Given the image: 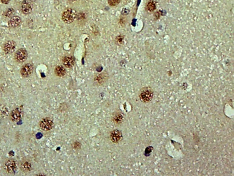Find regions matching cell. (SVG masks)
Returning a JSON list of instances; mask_svg holds the SVG:
<instances>
[{"mask_svg": "<svg viewBox=\"0 0 234 176\" xmlns=\"http://www.w3.org/2000/svg\"><path fill=\"white\" fill-rule=\"evenodd\" d=\"M123 39H124V37L123 36H119L116 38L115 42L118 45H122L123 43Z\"/></svg>", "mask_w": 234, "mask_h": 176, "instance_id": "d6986e66", "label": "cell"}, {"mask_svg": "<svg viewBox=\"0 0 234 176\" xmlns=\"http://www.w3.org/2000/svg\"><path fill=\"white\" fill-rule=\"evenodd\" d=\"M21 19L18 16H14L11 18L9 21V25L13 28H16L19 26L21 23Z\"/></svg>", "mask_w": 234, "mask_h": 176, "instance_id": "5bb4252c", "label": "cell"}, {"mask_svg": "<svg viewBox=\"0 0 234 176\" xmlns=\"http://www.w3.org/2000/svg\"><path fill=\"white\" fill-rule=\"evenodd\" d=\"M16 47V43L13 40H9L4 45L3 50L6 54H11L15 50Z\"/></svg>", "mask_w": 234, "mask_h": 176, "instance_id": "9c48e42d", "label": "cell"}, {"mask_svg": "<svg viewBox=\"0 0 234 176\" xmlns=\"http://www.w3.org/2000/svg\"><path fill=\"white\" fill-rule=\"evenodd\" d=\"M21 168L22 170L24 172H29L31 170V164L29 161H24L23 162V163L21 165Z\"/></svg>", "mask_w": 234, "mask_h": 176, "instance_id": "e0dca14e", "label": "cell"}, {"mask_svg": "<svg viewBox=\"0 0 234 176\" xmlns=\"http://www.w3.org/2000/svg\"><path fill=\"white\" fill-rule=\"evenodd\" d=\"M77 16V12L75 10L68 8L63 11L62 14V20L66 24H70L74 22Z\"/></svg>", "mask_w": 234, "mask_h": 176, "instance_id": "7a4b0ae2", "label": "cell"}, {"mask_svg": "<svg viewBox=\"0 0 234 176\" xmlns=\"http://www.w3.org/2000/svg\"><path fill=\"white\" fill-rule=\"evenodd\" d=\"M121 0H108V2L111 7H115L120 4Z\"/></svg>", "mask_w": 234, "mask_h": 176, "instance_id": "ac0fdd59", "label": "cell"}, {"mask_svg": "<svg viewBox=\"0 0 234 176\" xmlns=\"http://www.w3.org/2000/svg\"><path fill=\"white\" fill-rule=\"evenodd\" d=\"M2 3L4 4H8L11 1V0H1Z\"/></svg>", "mask_w": 234, "mask_h": 176, "instance_id": "7402d4cb", "label": "cell"}, {"mask_svg": "<svg viewBox=\"0 0 234 176\" xmlns=\"http://www.w3.org/2000/svg\"><path fill=\"white\" fill-rule=\"evenodd\" d=\"M14 10L13 8H11L7 9L4 13V16L6 17H9L13 13Z\"/></svg>", "mask_w": 234, "mask_h": 176, "instance_id": "ffe728a7", "label": "cell"}, {"mask_svg": "<svg viewBox=\"0 0 234 176\" xmlns=\"http://www.w3.org/2000/svg\"><path fill=\"white\" fill-rule=\"evenodd\" d=\"M17 163L13 160H9L5 163L4 169L7 173H13L17 170Z\"/></svg>", "mask_w": 234, "mask_h": 176, "instance_id": "5b68a950", "label": "cell"}, {"mask_svg": "<svg viewBox=\"0 0 234 176\" xmlns=\"http://www.w3.org/2000/svg\"><path fill=\"white\" fill-rule=\"evenodd\" d=\"M29 1H31V2H34V1H36L37 0H28Z\"/></svg>", "mask_w": 234, "mask_h": 176, "instance_id": "d4e9b609", "label": "cell"}, {"mask_svg": "<svg viewBox=\"0 0 234 176\" xmlns=\"http://www.w3.org/2000/svg\"><path fill=\"white\" fill-rule=\"evenodd\" d=\"M55 74L58 77H61L66 75V71L63 66H58L55 68Z\"/></svg>", "mask_w": 234, "mask_h": 176, "instance_id": "9a60e30c", "label": "cell"}, {"mask_svg": "<svg viewBox=\"0 0 234 176\" xmlns=\"http://www.w3.org/2000/svg\"><path fill=\"white\" fill-rule=\"evenodd\" d=\"M109 79V74L106 72L97 74L94 78V82L97 85H102L105 84Z\"/></svg>", "mask_w": 234, "mask_h": 176, "instance_id": "277c9868", "label": "cell"}, {"mask_svg": "<svg viewBox=\"0 0 234 176\" xmlns=\"http://www.w3.org/2000/svg\"><path fill=\"white\" fill-rule=\"evenodd\" d=\"M123 139V135L122 132L120 130H113L110 134V140L114 143H119Z\"/></svg>", "mask_w": 234, "mask_h": 176, "instance_id": "30bf717a", "label": "cell"}, {"mask_svg": "<svg viewBox=\"0 0 234 176\" xmlns=\"http://www.w3.org/2000/svg\"><path fill=\"white\" fill-rule=\"evenodd\" d=\"M156 8V2L153 0H149L146 3L145 9L147 12L152 13L154 12Z\"/></svg>", "mask_w": 234, "mask_h": 176, "instance_id": "2e32d148", "label": "cell"}, {"mask_svg": "<svg viewBox=\"0 0 234 176\" xmlns=\"http://www.w3.org/2000/svg\"><path fill=\"white\" fill-rule=\"evenodd\" d=\"M139 96L140 100L143 102H150L154 97V92L150 87H145L140 90Z\"/></svg>", "mask_w": 234, "mask_h": 176, "instance_id": "6da1fadb", "label": "cell"}, {"mask_svg": "<svg viewBox=\"0 0 234 176\" xmlns=\"http://www.w3.org/2000/svg\"><path fill=\"white\" fill-rule=\"evenodd\" d=\"M32 10V6L30 1L24 0L21 5V10L25 14H29L31 13Z\"/></svg>", "mask_w": 234, "mask_h": 176, "instance_id": "8fae6325", "label": "cell"}, {"mask_svg": "<svg viewBox=\"0 0 234 176\" xmlns=\"http://www.w3.org/2000/svg\"><path fill=\"white\" fill-rule=\"evenodd\" d=\"M68 1H70L71 2H74L76 0H67Z\"/></svg>", "mask_w": 234, "mask_h": 176, "instance_id": "cb8c5ba5", "label": "cell"}, {"mask_svg": "<svg viewBox=\"0 0 234 176\" xmlns=\"http://www.w3.org/2000/svg\"><path fill=\"white\" fill-rule=\"evenodd\" d=\"M73 147L75 149H77V148L79 149V147H80V144L79 143L78 144V145H77V142H75V143L74 144Z\"/></svg>", "mask_w": 234, "mask_h": 176, "instance_id": "603a6c76", "label": "cell"}, {"mask_svg": "<svg viewBox=\"0 0 234 176\" xmlns=\"http://www.w3.org/2000/svg\"><path fill=\"white\" fill-rule=\"evenodd\" d=\"M75 60L73 57L70 56H65L63 59V64L67 68H71L74 65Z\"/></svg>", "mask_w": 234, "mask_h": 176, "instance_id": "7c38bea8", "label": "cell"}, {"mask_svg": "<svg viewBox=\"0 0 234 176\" xmlns=\"http://www.w3.org/2000/svg\"><path fill=\"white\" fill-rule=\"evenodd\" d=\"M123 114L121 112H116L114 114H113L112 120L113 122L116 124H120L122 123L123 120Z\"/></svg>", "mask_w": 234, "mask_h": 176, "instance_id": "4fadbf2b", "label": "cell"}, {"mask_svg": "<svg viewBox=\"0 0 234 176\" xmlns=\"http://www.w3.org/2000/svg\"><path fill=\"white\" fill-rule=\"evenodd\" d=\"M23 112L20 108H16L13 110L10 114V117L14 122H18L23 118Z\"/></svg>", "mask_w": 234, "mask_h": 176, "instance_id": "8992f818", "label": "cell"}, {"mask_svg": "<svg viewBox=\"0 0 234 176\" xmlns=\"http://www.w3.org/2000/svg\"><path fill=\"white\" fill-rule=\"evenodd\" d=\"M27 57V51L25 49L21 48L18 50L15 54V59L18 62H24L26 60Z\"/></svg>", "mask_w": 234, "mask_h": 176, "instance_id": "52a82bcc", "label": "cell"}, {"mask_svg": "<svg viewBox=\"0 0 234 176\" xmlns=\"http://www.w3.org/2000/svg\"><path fill=\"white\" fill-rule=\"evenodd\" d=\"M153 149V147H152V146L148 147H147V148L146 149V150H145V154H146V155H147V154H149V155H150V154L152 152Z\"/></svg>", "mask_w": 234, "mask_h": 176, "instance_id": "44dd1931", "label": "cell"}, {"mask_svg": "<svg viewBox=\"0 0 234 176\" xmlns=\"http://www.w3.org/2000/svg\"><path fill=\"white\" fill-rule=\"evenodd\" d=\"M54 126L53 120L49 117H45L40 121L39 127L44 131H49Z\"/></svg>", "mask_w": 234, "mask_h": 176, "instance_id": "3957f363", "label": "cell"}, {"mask_svg": "<svg viewBox=\"0 0 234 176\" xmlns=\"http://www.w3.org/2000/svg\"><path fill=\"white\" fill-rule=\"evenodd\" d=\"M33 67L32 65L30 63H27L23 66L21 70V74L23 77L24 78L30 77L33 72Z\"/></svg>", "mask_w": 234, "mask_h": 176, "instance_id": "ba28073f", "label": "cell"}]
</instances>
